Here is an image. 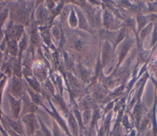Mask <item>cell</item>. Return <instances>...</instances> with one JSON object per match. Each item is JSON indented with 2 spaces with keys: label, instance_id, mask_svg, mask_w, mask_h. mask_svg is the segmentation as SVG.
Here are the masks:
<instances>
[{
  "label": "cell",
  "instance_id": "12",
  "mask_svg": "<svg viewBox=\"0 0 157 136\" xmlns=\"http://www.w3.org/2000/svg\"><path fill=\"white\" fill-rule=\"evenodd\" d=\"M1 58H2V55H1V52H0V62H1Z\"/></svg>",
  "mask_w": 157,
  "mask_h": 136
},
{
  "label": "cell",
  "instance_id": "5",
  "mask_svg": "<svg viewBox=\"0 0 157 136\" xmlns=\"http://www.w3.org/2000/svg\"><path fill=\"white\" fill-rule=\"evenodd\" d=\"M7 49L9 53L12 55V56H15L17 53L18 51V46L17 43L16 42V40L14 39H11L7 45Z\"/></svg>",
  "mask_w": 157,
  "mask_h": 136
},
{
  "label": "cell",
  "instance_id": "6",
  "mask_svg": "<svg viewBox=\"0 0 157 136\" xmlns=\"http://www.w3.org/2000/svg\"><path fill=\"white\" fill-rule=\"evenodd\" d=\"M15 19L20 23H26L27 19H28V17H27V13L23 11V10H18L17 12H15Z\"/></svg>",
  "mask_w": 157,
  "mask_h": 136
},
{
  "label": "cell",
  "instance_id": "2",
  "mask_svg": "<svg viewBox=\"0 0 157 136\" xmlns=\"http://www.w3.org/2000/svg\"><path fill=\"white\" fill-rule=\"evenodd\" d=\"M23 31V29L20 26L13 25L10 26L6 32L7 37L11 38V39H14L15 38H18L20 36Z\"/></svg>",
  "mask_w": 157,
  "mask_h": 136
},
{
  "label": "cell",
  "instance_id": "1",
  "mask_svg": "<svg viewBox=\"0 0 157 136\" xmlns=\"http://www.w3.org/2000/svg\"><path fill=\"white\" fill-rule=\"evenodd\" d=\"M24 123H25L26 127L27 129V131L29 134H32L35 129V126H36V121L34 116L32 114H29L28 115H26L23 118Z\"/></svg>",
  "mask_w": 157,
  "mask_h": 136
},
{
  "label": "cell",
  "instance_id": "7",
  "mask_svg": "<svg viewBox=\"0 0 157 136\" xmlns=\"http://www.w3.org/2000/svg\"><path fill=\"white\" fill-rule=\"evenodd\" d=\"M9 123L10 127L17 133L21 134L23 132L22 127L19 123H18L15 121H11V120H9Z\"/></svg>",
  "mask_w": 157,
  "mask_h": 136
},
{
  "label": "cell",
  "instance_id": "3",
  "mask_svg": "<svg viewBox=\"0 0 157 136\" xmlns=\"http://www.w3.org/2000/svg\"><path fill=\"white\" fill-rule=\"evenodd\" d=\"M12 90L17 96H21L22 93V85L21 81L17 78H14L12 85Z\"/></svg>",
  "mask_w": 157,
  "mask_h": 136
},
{
  "label": "cell",
  "instance_id": "8",
  "mask_svg": "<svg viewBox=\"0 0 157 136\" xmlns=\"http://www.w3.org/2000/svg\"><path fill=\"white\" fill-rule=\"evenodd\" d=\"M31 99L34 103H35L36 104H39L41 102L40 97L37 94H36L34 93H31Z\"/></svg>",
  "mask_w": 157,
  "mask_h": 136
},
{
  "label": "cell",
  "instance_id": "4",
  "mask_svg": "<svg viewBox=\"0 0 157 136\" xmlns=\"http://www.w3.org/2000/svg\"><path fill=\"white\" fill-rule=\"evenodd\" d=\"M10 103L13 115L14 116H15V118H17L20 111V102L15 100L13 98L11 97Z\"/></svg>",
  "mask_w": 157,
  "mask_h": 136
},
{
  "label": "cell",
  "instance_id": "9",
  "mask_svg": "<svg viewBox=\"0 0 157 136\" xmlns=\"http://www.w3.org/2000/svg\"><path fill=\"white\" fill-rule=\"evenodd\" d=\"M29 83L31 84V85L34 88L35 90L37 91V90L39 89V85H38V83H37V82L36 81H35L34 80L30 79L29 80Z\"/></svg>",
  "mask_w": 157,
  "mask_h": 136
},
{
  "label": "cell",
  "instance_id": "11",
  "mask_svg": "<svg viewBox=\"0 0 157 136\" xmlns=\"http://www.w3.org/2000/svg\"><path fill=\"white\" fill-rule=\"evenodd\" d=\"M2 37H3V33H2V31L0 29V41H1V40L2 39Z\"/></svg>",
  "mask_w": 157,
  "mask_h": 136
},
{
  "label": "cell",
  "instance_id": "10",
  "mask_svg": "<svg viewBox=\"0 0 157 136\" xmlns=\"http://www.w3.org/2000/svg\"><path fill=\"white\" fill-rule=\"evenodd\" d=\"M7 14V11H3L0 13V25H2L4 21L6 20Z\"/></svg>",
  "mask_w": 157,
  "mask_h": 136
}]
</instances>
